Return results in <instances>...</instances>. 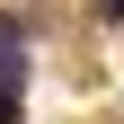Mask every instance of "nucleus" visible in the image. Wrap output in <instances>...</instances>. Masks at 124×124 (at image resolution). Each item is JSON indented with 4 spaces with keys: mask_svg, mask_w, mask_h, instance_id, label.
<instances>
[{
    "mask_svg": "<svg viewBox=\"0 0 124 124\" xmlns=\"http://www.w3.org/2000/svg\"><path fill=\"white\" fill-rule=\"evenodd\" d=\"M27 53H36V18L0 9V124H18V106H27Z\"/></svg>",
    "mask_w": 124,
    "mask_h": 124,
    "instance_id": "1",
    "label": "nucleus"
},
{
    "mask_svg": "<svg viewBox=\"0 0 124 124\" xmlns=\"http://www.w3.org/2000/svg\"><path fill=\"white\" fill-rule=\"evenodd\" d=\"M89 27H124V0H89Z\"/></svg>",
    "mask_w": 124,
    "mask_h": 124,
    "instance_id": "2",
    "label": "nucleus"
}]
</instances>
